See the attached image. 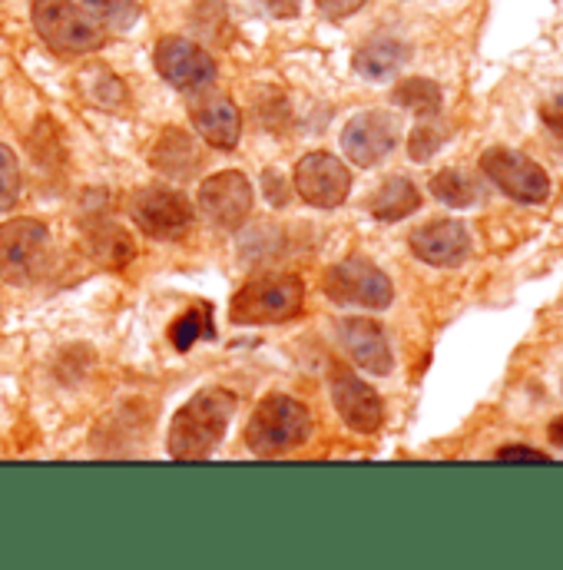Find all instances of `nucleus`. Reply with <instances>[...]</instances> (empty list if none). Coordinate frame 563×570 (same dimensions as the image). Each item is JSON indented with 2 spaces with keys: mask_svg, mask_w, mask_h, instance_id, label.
<instances>
[{
  "mask_svg": "<svg viewBox=\"0 0 563 570\" xmlns=\"http://www.w3.org/2000/svg\"><path fill=\"white\" fill-rule=\"evenodd\" d=\"M33 27L43 43L63 57H83L107 43L103 27L73 0H33Z\"/></svg>",
  "mask_w": 563,
  "mask_h": 570,
  "instance_id": "nucleus-3",
  "label": "nucleus"
},
{
  "mask_svg": "<svg viewBox=\"0 0 563 570\" xmlns=\"http://www.w3.org/2000/svg\"><path fill=\"white\" fill-rule=\"evenodd\" d=\"M149 159H152V166H156L159 173L176 176V179H186V176H192V173L199 169L203 153H199V146H196V140H192L189 134L169 127V130L159 137V142H156V149H152Z\"/></svg>",
  "mask_w": 563,
  "mask_h": 570,
  "instance_id": "nucleus-17",
  "label": "nucleus"
},
{
  "mask_svg": "<svg viewBox=\"0 0 563 570\" xmlns=\"http://www.w3.org/2000/svg\"><path fill=\"white\" fill-rule=\"evenodd\" d=\"M189 120L196 127V134L216 149H236L243 137V114L239 107L209 87H199L189 100Z\"/></svg>",
  "mask_w": 563,
  "mask_h": 570,
  "instance_id": "nucleus-13",
  "label": "nucleus"
},
{
  "mask_svg": "<svg viewBox=\"0 0 563 570\" xmlns=\"http://www.w3.org/2000/svg\"><path fill=\"white\" fill-rule=\"evenodd\" d=\"M422 209V193L412 179L405 176H392L382 183V189L372 196V216L382 223H398L408 219L412 213Z\"/></svg>",
  "mask_w": 563,
  "mask_h": 570,
  "instance_id": "nucleus-18",
  "label": "nucleus"
},
{
  "mask_svg": "<svg viewBox=\"0 0 563 570\" xmlns=\"http://www.w3.org/2000/svg\"><path fill=\"white\" fill-rule=\"evenodd\" d=\"M87 246H90V256H97L103 266L110 269H124L134 256H137V246L130 239L127 229H120L117 223H100L90 229L87 236Z\"/></svg>",
  "mask_w": 563,
  "mask_h": 570,
  "instance_id": "nucleus-20",
  "label": "nucleus"
},
{
  "mask_svg": "<svg viewBox=\"0 0 563 570\" xmlns=\"http://www.w3.org/2000/svg\"><path fill=\"white\" fill-rule=\"evenodd\" d=\"M497 458H531V461H544L547 454L537 451V448H527V444H511V448H501Z\"/></svg>",
  "mask_w": 563,
  "mask_h": 570,
  "instance_id": "nucleus-29",
  "label": "nucleus"
},
{
  "mask_svg": "<svg viewBox=\"0 0 563 570\" xmlns=\"http://www.w3.org/2000/svg\"><path fill=\"white\" fill-rule=\"evenodd\" d=\"M544 120L551 127H563V94H557V100L551 107H544Z\"/></svg>",
  "mask_w": 563,
  "mask_h": 570,
  "instance_id": "nucleus-31",
  "label": "nucleus"
},
{
  "mask_svg": "<svg viewBox=\"0 0 563 570\" xmlns=\"http://www.w3.org/2000/svg\"><path fill=\"white\" fill-rule=\"evenodd\" d=\"M365 7V0H318V10L332 20H342V17H352Z\"/></svg>",
  "mask_w": 563,
  "mask_h": 570,
  "instance_id": "nucleus-28",
  "label": "nucleus"
},
{
  "mask_svg": "<svg viewBox=\"0 0 563 570\" xmlns=\"http://www.w3.org/2000/svg\"><path fill=\"white\" fill-rule=\"evenodd\" d=\"M80 87H83V94H87V100H93L97 107H120L124 100H127V87L110 73V70H103V67H93V70H87L83 77H80Z\"/></svg>",
  "mask_w": 563,
  "mask_h": 570,
  "instance_id": "nucleus-24",
  "label": "nucleus"
},
{
  "mask_svg": "<svg viewBox=\"0 0 563 570\" xmlns=\"http://www.w3.org/2000/svg\"><path fill=\"white\" fill-rule=\"evenodd\" d=\"M398 146V120L385 110H365L342 130V149L355 166H378Z\"/></svg>",
  "mask_w": 563,
  "mask_h": 570,
  "instance_id": "nucleus-12",
  "label": "nucleus"
},
{
  "mask_svg": "<svg viewBox=\"0 0 563 570\" xmlns=\"http://www.w3.org/2000/svg\"><path fill=\"white\" fill-rule=\"evenodd\" d=\"M325 295L338 305L388 308L395 298V285L372 259L348 256L325 273Z\"/></svg>",
  "mask_w": 563,
  "mask_h": 570,
  "instance_id": "nucleus-8",
  "label": "nucleus"
},
{
  "mask_svg": "<svg viewBox=\"0 0 563 570\" xmlns=\"http://www.w3.org/2000/svg\"><path fill=\"white\" fill-rule=\"evenodd\" d=\"M236 412V395L226 389H203L196 392L169 425V454L176 461H206Z\"/></svg>",
  "mask_w": 563,
  "mask_h": 570,
  "instance_id": "nucleus-1",
  "label": "nucleus"
},
{
  "mask_svg": "<svg viewBox=\"0 0 563 570\" xmlns=\"http://www.w3.org/2000/svg\"><path fill=\"white\" fill-rule=\"evenodd\" d=\"M199 206L216 226L239 229L253 213V183L239 169L213 173L199 186Z\"/></svg>",
  "mask_w": 563,
  "mask_h": 570,
  "instance_id": "nucleus-10",
  "label": "nucleus"
},
{
  "mask_svg": "<svg viewBox=\"0 0 563 570\" xmlns=\"http://www.w3.org/2000/svg\"><path fill=\"white\" fill-rule=\"evenodd\" d=\"M156 70L179 90H199L216 80V60L186 37H162L156 43Z\"/></svg>",
  "mask_w": 563,
  "mask_h": 570,
  "instance_id": "nucleus-11",
  "label": "nucleus"
},
{
  "mask_svg": "<svg viewBox=\"0 0 563 570\" xmlns=\"http://www.w3.org/2000/svg\"><path fill=\"white\" fill-rule=\"evenodd\" d=\"M481 173L501 193H507L517 203L537 206V203H547V196H551V176H547V169L537 159H531V156H524L517 149H507V146L487 149L481 156Z\"/></svg>",
  "mask_w": 563,
  "mask_h": 570,
  "instance_id": "nucleus-7",
  "label": "nucleus"
},
{
  "mask_svg": "<svg viewBox=\"0 0 563 570\" xmlns=\"http://www.w3.org/2000/svg\"><path fill=\"white\" fill-rule=\"evenodd\" d=\"M308 434H312L308 409L288 395H269L256 405V412L246 425V444L259 458H276V454L305 444Z\"/></svg>",
  "mask_w": 563,
  "mask_h": 570,
  "instance_id": "nucleus-2",
  "label": "nucleus"
},
{
  "mask_svg": "<svg viewBox=\"0 0 563 570\" xmlns=\"http://www.w3.org/2000/svg\"><path fill=\"white\" fill-rule=\"evenodd\" d=\"M441 142H444V130L434 124V117H427V120H422V124L412 130V137H408V156H412L415 163H427V159L441 149Z\"/></svg>",
  "mask_w": 563,
  "mask_h": 570,
  "instance_id": "nucleus-26",
  "label": "nucleus"
},
{
  "mask_svg": "<svg viewBox=\"0 0 563 570\" xmlns=\"http://www.w3.org/2000/svg\"><path fill=\"white\" fill-rule=\"evenodd\" d=\"M216 328H213V315H209V305H192L189 312H182L172 325H169V338H172V345L179 348V352H186V348H192L199 338H206V335H213Z\"/></svg>",
  "mask_w": 563,
  "mask_h": 570,
  "instance_id": "nucleus-23",
  "label": "nucleus"
},
{
  "mask_svg": "<svg viewBox=\"0 0 563 570\" xmlns=\"http://www.w3.org/2000/svg\"><path fill=\"white\" fill-rule=\"evenodd\" d=\"M50 233L37 219H10L0 226V279L7 285H30L47 273Z\"/></svg>",
  "mask_w": 563,
  "mask_h": 570,
  "instance_id": "nucleus-5",
  "label": "nucleus"
},
{
  "mask_svg": "<svg viewBox=\"0 0 563 570\" xmlns=\"http://www.w3.org/2000/svg\"><path fill=\"white\" fill-rule=\"evenodd\" d=\"M295 193L315 209H338L352 193V173L332 153H308L295 166Z\"/></svg>",
  "mask_w": 563,
  "mask_h": 570,
  "instance_id": "nucleus-9",
  "label": "nucleus"
},
{
  "mask_svg": "<svg viewBox=\"0 0 563 570\" xmlns=\"http://www.w3.org/2000/svg\"><path fill=\"white\" fill-rule=\"evenodd\" d=\"M305 285L295 276H259L233 295L229 318L236 325H276L302 312Z\"/></svg>",
  "mask_w": 563,
  "mask_h": 570,
  "instance_id": "nucleus-4",
  "label": "nucleus"
},
{
  "mask_svg": "<svg viewBox=\"0 0 563 570\" xmlns=\"http://www.w3.org/2000/svg\"><path fill=\"white\" fill-rule=\"evenodd\" d=\"M408 60V47L402 40L392 37H378L368 40L358 53H355V70L365 80H388L402 70V63Z\"/></svg>",
  "mask_w": 563,
  "mask_h": 570,
  "instance_id": "nucleus-19",
  "label": "nucleus"
},
{
  "mask_svg": "<svg viewBox=\"0 0 563 570\" xmlns=\"http://www.w3.org/2000/svg\"><path fill=\"white\" fill-rule=\"evenodd\" d=\"M412 253L437 269H457L471 256V236L457 219H431L418 226L408 239Z\"/></svg>",
  "mask_w": 563,
  "mask_h": 570,
  "instance_id": "nucleus-14",
  "label": "nucleus"
},
{
  "mask_svg": "<svg viewBox=\"0 0 563 570\" xmlns=\"http://www.w3.org/2000/svg\"><path fill=\"white\" fill-rule=\"evenodd\" d=\"M551 441H554L557 448H563V415L551 422Z\"/></svg>",
  "mask_w": 563,
  "mask_h": 570,
  "instance_id": "nucleus-32",
  "label": "nucleus"
},
{
  "mask_svg": "<svg viewBox=\"0 0 563 570\" xmlns=\"http://www.w3.org/2000/svg\"><path fill=\"white\" fill-rule=\"evenodd\" d=\"M332 402H335L342 422L358 434H375L385 422V405H382L378 392L352 372L332 375Z\"/></svg>",
  "mask_w": 563,
  "mask_h": 570,
  "instance_id": "nucleus-15",
  "label": "nucleus"
},
{
  "mask_svg": "<svg viewBox=\"0 0 563 570\" xmlns=\"http://www.w3.org/2000/svg\"><path fill=\"white\" fill-rule=\"evenodd\" d=\"M20 196V166L10 146L0 142V213H7Z\"/></svg>",
  "mask_w": 563,
  "mask_h": 570,
  "instance_id": "nucleus-27",
  "label": "nucleus"
},
{
  "mask_svg": "<svg viewBox=\"0 0 563 570\" xmlns=\"http://www.w3.org/2000/svg\"><path fill=\"white\" fill-rule=\"evenodd\" d=\"M266 7H269L276 17H295V13H298V0H266Z\"/></svg>",
  "mask_w": 563,
  "mask_h": 570,
  "instance_id": "nucleus-30",
  "label": "nucleus"
},
{
  "mask_svg": "<svg viewBox=\"0 0 563 570\" xmlns=\"http://www.w3.org/2000/svg\"><path fill=\"white\" fill-rule=\"evenodd\" d=\"M395 104L415 117H437L441 114V87L424 77H408L395 87Z\"/></svg>",
  "mask_w": 563,
  "mask_h": 570,
  "instance_id": "nucleus-21",
  "label": "nucleus"
},
{
  "mask_svg": "<svg viewBox=\"0 0 563 570\" xmlns=\"http://www.w3.org/2000/svg\"><path fill=\"white\" fill-rule=\"evenodd\" d=\"M130 216L142 236L156 243H179L192 229V203L166 186H146L130 196Z\"/></svg>",
  "mask_w": 563,
  "mask_h": 570,
  "instance_id": "nucleus-6",
  "label": "nucleus"
},
{
  "mask_svg": "<svg viewBox=\"0 0 563 570\" xmlns=\"http://www.w3.org/2000/svg\"><path fill=\"white\" fill-rule=\"evenodd\" d=\"M87 13L110 27V30H130L140 20V3L137 0H83Z\"/></svg>",
  "mask_w": 563,
  "mask_h": 570,
  "instance_id": "nucleus-25",
  "label": "nucleus"
},
{
  "mask_svg": "<svg viewBox=\"0 0 563 570\" xmlns=\"http://www.w3.org/2000/svg\"><path fill=\"white\" fill-rule=\"evenodd\" d=\"M342 342L358 368H365L368 375H392L395 368L392 345L385 338V328L375 318H345Z\"/></svg>",
  "mask_w": 563,
  "mask_h": 570,
  "instance_id": "nucleus-16",
  "label": "nucleus"
},
{
  "mask_svg": "<svg viewBox=\"0 0 563 570\" xmlns=\"http://www.w3.org/2000/svg\"><path fill=\"white\" fill-rule=\"evenodd\" d=\"M431 193L444 203V206H454V209H467L481 199V189L471 176H464L461 169H441L434 179H431Z\"/></svg>",
  "mask_w": 563,
  "mask_h": 570,
  "instance_id": "nucleus-22",
  "label": "nucleus"
}]
</instances>
